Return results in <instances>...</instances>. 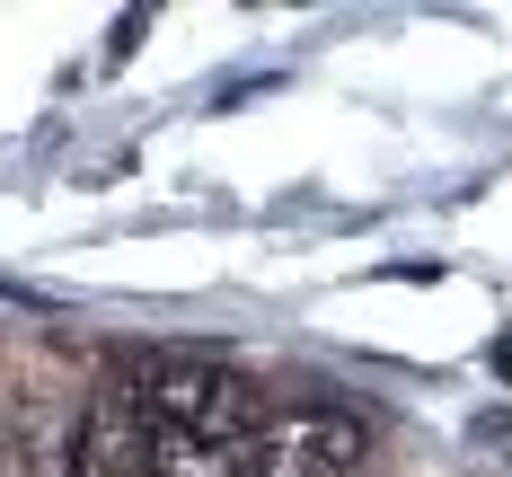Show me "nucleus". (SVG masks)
Returning <instances> with one entry per match:
<instances>
[{
	"mask_svg": "<svg viewBox=\"0 0 512 477\" xmlns=\"http://www.w3.org/2000/svg\"><path fill=\"white\" fill-rule=\"evenodd\" d=\"M256 416L248 380L204 363V354H168L133 380V451L142 477H248L256 469Z\"/></svg>",
	"mask_w": 512,
	"mask_h": 477,
	"instance_id": "1",
	"label": "nucleus"
},
{
	"mask_svg": "<svg viewBox=\"0 0 512 477\" xmlns=\"http://www.w3.org/2000/svg\"><path fill=\"white\" fill-rule=\"evenodd\" d=\"M354 460H362V424L345 407H292V416H265L248 477H354Z\"/></svg>",
	"mask_w": 512,
	"mask_h": 477,
	"instance_id": "2",
	"label": "nucleus"
}]
</instances>
